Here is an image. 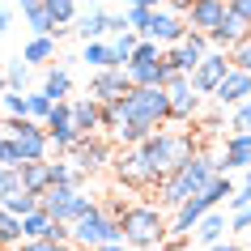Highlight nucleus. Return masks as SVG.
<instances>
[{
  "mask_svg": "<svg viewBox=\"0 0 251 251\" xmlns=\"http://www.w3.org/2000/svg\"><path fill=\"white\" fill-rule=\"evenodd\" d=\"M136 43H141V34H136V30H124V34H115V39H111V47H115V60H119L124 68H128V60H132Z\"/></svg>",
  "mask_w": 251,
  "mask_h": 251,
  "instance_id": "obj_32",
  "label": "nucleus"
},
{
  "mask_svg": "<svg viewBox=\"0 0 251 251\" xmlns=\"http://www.w3.org/2000/svg\"><path fill=\"white\" fill-rule=\"evenodd\" d=\"M13 26V9H9V4H4V9H0V34H4V30Z\"/></svg>",
  "mask_w": 251,
  "mask_h": 251,
  "instance_id": "obj_45",
  "label": "nucleus"
},
{
  "mask_svg": "<svg viewBox=\"0 0 251 251\" xmlns=\"http://www.w3.org/2000/svg\"><path fill=\"white\" fill-rule=\"evenodd\" d=\"M55 111V98L47 90H39V94H30V119H43L47 124V115Z\"/></svg>",
  "mask_w": 251,
  "mask_h": 251,
  "instance_id": "obj_34",
  "label": "nucleus"
},
{
  "mask_svg": "<svg viewBox=\"0 0 251 251\" xmlns=\"http://www.w3.org/2000/svg\"><path fill=\"white\" fill-rule=\"evenodd\" d=\"M68 158L77 162L85 175H98V171H106V166L115 162V145H111L102 132H94V136H81L77 145H73V153H68Z\"/></svg>",
  "mask_w": 251,
  "mask_h": 251,
  "instance_id": "obj_9",
  "label": "nucleus"
},
{
  "mask_svg": "<svg viewBox=\"0 0 251 251\" xmlns=\"http://www.w3.org/2000/svg\"><path fill=\"white\" fill-rule=\"evenodd\" d=\"M43 4H47V13L55 22V39H64L81 17V0H43Z\"/></svg>",
  "mask_w": 251,
  "mask_h": 251,
  "instance_id": "obj_21",
  "label": "nucleus"
},
{
  "mask_svg": "<svg viewBox=\"0 0 251 251\" xmlns=\"http://www.w3.org/2000/svg\"><path fill=\"white\" fill-rule=\"evenodd\" d=\"M22 183L30 187V192H47L51 187V162L47 158H39V162H22Z\"/></svg>",
  "mask_w": 251,
  "mask_h": 251,
  "instance_id": "obj_25",
  "label": "nucleus"
},
{
  "mask_svg": "<svg viewBox=\"0 0 251 251\" xmlns=\"http://www.w3.org/2000/svg\"><path fill=\"white\" fill-rule=\"evenodd\" d=\"M230 13V0H192V9H187V26L200 30V34H213V30L226 22Z\"/></svg>",
  "mask_w": 251,
  "mask_h": 251,
  "instance_id": "obj_13",
  "label": "nucleus"
},
{
  "mask_svg": "<svg viewBox=\"0 0 251 251\" xmlns=\"http://www.w3.org/2000/svg\"><path fill=\"white\" fill-rule=\"evenodd\" d=\"M111 171H115V179L124 187H132V192H158V175L149 171L145 153H141V145H124L115 153V162H111Z\"/></svg>",
  "mask_w": 251,
  "mask_h": 251,
  "instance_id": "obj_6",
  "label": "nucleus"
},
{
  "mask_svg": "<svg viewBox=\"0 0 251 251\" xmlns=\"http://www.w3.org/2000/svg\"><path fill=\"white\" fill-rule=\"evenodd\" d=\"M0 251H4V247H0Z\"/></svg>",
  "mask_w": 251,
  "mask_h": 251,
  "instance_id": "obj_56",
  "label": "nucleus"
},
{
  "mask_svg": "<svg viewBox=\"0 0 251 251\" xmlns=\"http://www.w3.org/2000/svg\"><path fill=\"white\" fill-rule=\"evenodd\" d=\"M17 9H30V4H39V0H13Z\"/></svg>",
  "mask_w": 251,
  "mask_h": 251,
  "instance_id": "obj_49",
  "label": "nucleus"
},
{
  "mask_svg": "<svg viewBox=\"0 0 251 251\" xmlns=\"http://www.w3.org/2000/svg\"><path fill=\"white\" fill-rule=\"evenodd\" d=\"M73 251H98V247H85V243H73Z\"/></svg>",
  "mask_w": 251,
  "mask_h": 251,
  "instance_id": "obj_50",
  "label": "nucleus"
},
{
  "mask_svg": "<svg viewBox=\"0 0 251 251\" xmlns=\"http://www.w3.org/2000/svg\"><path fill=\"white\" fill-rule=\"evenodd\" d=\"M209 251H243V247H238V243H213Z\"/></svg>",
  "mask_w": 251,
  "mask_h": 251,
  "instance_id": "obj_48",
  "label": "nucleus"
},
{
  "mask_svg": "<svg viewBox=\"0 0 251 251\" xmlns=\"http://www.w3.org/2000/svg\"><path fill=\"white\" fill-rule=\"evenodd\" d=\"M4 171H9V166H0V187H4Z\"/></svg>",
  "mask_w": 251,
  "mask_h": 251,
  "instance_id": "obj_52",
  "label": "nucleus"
},
{
  "mask_svg": "<svg viewBox=\"0 0 251 251\" xmlns=\"http://www.w3.org/2000/svg\"><path fill=\"white\" fill-rule=\"evenodd\" d=\"M230 68H234V64H230V51H217V47H213V51L204 55L196 68H192V85H196L200 94H209V98H213V94H217V85L226 81V73H230Z\"/></svg>",
  "mask_w": 251,
  "mask_h": 251,
  "instance_id": "obj_11",
  "label": "nucleus"
},
{
  "mask_svg": "<svg viewBox=\"0 0 251 251\" xmlns=\"http://www.w3.org/2000/svg\"><path fill=\"white\" fill-rule=\"evenodd\" d=\"M39 204H43V196H39V192H30V187H26V192H17V196H9V200H4V209H9V213H17V217H26V213H34Z\"/></svg>",
  "mask_w": 251,
  "mask_h": 251,
  "instance_id": "obj_31",
  "label": "nucleus"
},
{
  "mask_svg": "<svg viewBox=\"0 0 251 251\" xmlns=\"http://www.w3.org/2000/svg\"><path fill=\"white\" fill-rule=\"evenodd\" d=\"M98 251H132V247H128V243H102Z\"/></svg>",
  "mask_w": 251,
  "mask_h": 251,
  "instance_id": "obj_47",
  "label": "nucleus"
},
{
  "mask_svg": "<svg viewBox=\"0 0 251 251\" xmlns=\"http://www.w3.org/2000/svg\"><path fill=\"white\" fill-rule=\"evenodd\" d=\"M243 209H251V183L234 187V196H230V213H243Z\"/></svg>",
  "mask_w": 251,
  "mask_h": 251,
  "instance_id": "obj_41",
  "label": "nucleus"
},
{
  "mask_svg": "<svg viewBox=\"0 0 251 251\" xmlns=\"http://www.w3.org/2000/svg\"><path fill=\"white\" fill-rule=\"evenodd\" d=\"M22 251H73V243H60V238H26Z\"/></svg>",
  "mask_w": 251,
  "mask_h": 251,
  "instance_id": "obj_38",
  "label": "nucleus"
},
{
  "mask_svg": "<svg viewBox=\"0 0 251 251\" xmlns=\"http://www.w3.org/2000/svg\"><path fill=\"white\" fill-rule=\"evenodd\" d=\"M247 98H251V73H243V68H230L226 81L217 85V94H213L217 106H243Z\"/></svg>",
  "mask_w": 251,
  "mask_h": 251,
  "instance_id": "obj_15",
  "label": "nucleus"
},
{
  "mask_svg": "<svg viewBox=\"0 0 251 251\" xmlns=\"http://www.w3.org/2000/svg\"><path fill=\"white\" fill-rule=\"evenodd\" d=\"M73 124H77L81 136L102 132V102H94L90 94H85V98H73Z\"/></svg>",
  "mask_w": 251,
  "mask_h": 251,
  "instance_id": "obj_19",
  "label": "nucleus"
},
{
  "mask_svg": "<svg viewBox=\"0 0 251 251\" xmlns=\"http://www.w3.org/2000/svg\"><path fill=\"white\" fill-rule=\"evenodd\" d=\"M4 90H9V81H4V73H0V94H4Z\"/></svg>",
  "mask_w": 251,
  "mask_h": 251,
  "instance_id": "obj_51",
  "label": "nucleus"
},
{
  "mask_svg": "<svg viewBox=\"0 0 251 251\" xmlns=\"http://www.w3.org/2000/svg\"><path fill=\"white\" fill-rule=\"evenodd\" d=\"M81 4H106V0H81Z\"/></svg>",
  "mask_w": 251,
  "mask_h": 251,
  "instance_id": "obj_53",
  "label": "nucleus"
},
{
  "mask_svg": "<svg viewBox=\"0 0 251 251\" xmlns=\"http://www.w3.org/2000/svg\"><path fill=\"white\" fill-rule=\"evenodd\" d=\"M230 132H251V98L243 106H234V119H230Z\"/></svg>",
  "mask_w": 251,
  "mask_h": 251,
  "instance_id": "obj_39",
  "label": "nucleus"
},
{
  "mask_svg": "<svg viewBox=\"0 0 251 251\" xmlns=\"http://www.w3.org/2000/svg\"><path fill=\"white\" fill-rule=\"evenodd\" d=\"M4 132L17 141V149H22V158H26V162H39V158H47V153H51V136H47V124H43V119L9 115Z\"/></svg>",
  "mask_w": 251,
  "mask_h": 251,
  "instance_id": "obj_8",
  "label": "nucleus"
},
{
  "mask_svg": "<svg viewBox=\"0 0 251 251\" xmlns=\"http://www.w3.org/2000/svg\"><path fill=\"white\" fill-rule=\"evenodd\" d=\"M115 128H119V102H102V132L115 136Z\"/></svg>",
  "mask_w": 251,
  "mask_h": 251,
  "instance_id": "obj_40",
  "label": "nucleus"
},
{
  "mask_svg": "<svg viewBox=\"0 0 251 251\" xmlns=\"http://www.w3.org/2000/svg\"><path fill=\"white\" fill-rule=\"evenodd\" d=\"M119 124H141L149 132H158L171 124V94L162 85H132L119 98Z\"/></svg>",
  "mask_w": 251,
  "mask_h": 251,
  "instance_id": "obj_2",
  "label": "nucleus"
},
{
  "mask_svg": "<svg viewBox=\"0 0 251 251\" xmlns=\"http://www.w3.org/2000/svg\"><path fill=\"white\" fill-rule=\"evenodd\" d=\"M230 9H234V13L243 17L247 26H251V0H230Z\"/></svg>",
  "mask_w": 251,
  "mask_h": 251,
  "instance_id": "obj_43",
  "label": "nucleus"
},
{
  "mask_svg": "<svg viewBox=\"0 0 251 251\" xmlns=\"http://www.w3.org/2000/svg\"><path fill=\"white\" fill-rule=\"evenodd\" d=\"M243 183H251V166H247V179H243Z\"/></svg>",
  "mask_w": 251,
  "mask_h": 251,
  "instance_id": "obj_55",
  "label": "nucleus"
},
{
  "mask_svg": "<svg viewBox=\"0 0 251 251\" xmlns=\"http://www.w3.org/2000/svg\"><path fill=\"white\" fill-rule=\"evenodd\" d=\"M4 106H9V115H30V94L4 90Z\"/></svg>",
  "mask_w": 251,
  "mask_h": 251,
  "instance_id": "obj_37",
  "label": "nucleus"
},
{
  "mask_svg": "<svg viewBox=\"0 0 251 251\" xmlns=\"http://www.w3.org/2000/svg\"><path fill=\"white\" fill-rule=\"evenodd\" d=\"M43 90L51 94L55 102H68V94H73V77H68V68L47 64V73H43Z\"/></svg>",
  "mask_w": 251,
  "mask_h": 251,
  "instance_id": "obj_26",
  "label": "nucleus"
},
{
  "mask_svg": "<svg viewBox=\"0 0 251 251\" xmlns=\"http://www.w3.org/2000/svg\"><path fill=\"white\" fill-rule=\"evenodd\" d=\"M128 9H158V0H124Z\"/></svg>",
  "mask_w": 251,
  "mask_h": 251,
  "instance_id": "obj_46",
  "label": "nucleus"
},
{
  "mask_svg": "<svg viewBox=\"0 0 251 251\" xmlns=\"http://www.w3.org/2000/svg\"><path fill=\"white\" fill-rule=\"evenodd\" d=\"M136 251H162V247H136Z\"/></svg>",
  "mask_w": 251,
  "mask_h": 251,
  "instance_id": "obj_54",
  "label": "nucleus"
},
{
  "mask_svg": "<svg viewBox=\"0 0 251 251\" xmlns=\"http://www.w3.org/2000/svg\"><path fill=\"white\" fill-rule=\"evenodd\" d=\"M230 64L243 68V73H251V34H247V39H238L234 47H230Z\"/></svg>",
  "mask_w": 251,
  "mask_h": 251,
  "instance_id": "obj_36",
  "label": "nucleus"
},
{
  "mask_svg": "<svg viewBox=\"0 0 251 251\" xmlns=\"http://www.w3.org/2000/svg\"><path fill=\"white\" fill-rule=\"evenodd\" d=\"M124 243L128 247H162V238L171 234V222H166V209L162 204H149V200H141V204H128L124 209Z\"/></svg>",
  "mask_w": 251,
  "mask_h": 251,
  "instance_id": "obj_4",
  "label": "nucleus"
},
{
  "mask_svg": "<svg viewBox=\"0 0 251 251\" xmlns=\"http://www.w3.org/2000/svg\"><path fill=\"white\" fill-rule=\"evenodd\" d=\"M47 136H51V149L55 153H73V145L81 141L77 124H73V102H55V111L47 115Z\"/></svg>",
  "mask_w": 251,
  "mask_h": 251,
  "instance_id": "obj_10",
  "label": "nucleus"
},
{
  "mask_svg": "<svg viewBox=\"0 0 251 251\" xmlns=\"http://www.w3.org/2000/svg\"><path fill=\"white\" fill-rule=\"evenodd\" d=\"M166 9H171V13H183V17H187V9H192V0H166Z\"/></svg>",
  "mask_w": 251,
  "mask_h": 251,
  "instance_id": "obj_44",
  "label": "nucleus"
},
{
  "mask_svg": "<svg viewBox=\"0 0 251 251\" xmlns=\"http://www.w3.org/2000/svg\"><path fill=\"white\" fill-rule=\"evenodd\" d=\"M222 234H226V217H222L217 209H209V213L196 222V238L204 243V247H213V243H222Z\"/></svg>",
  "mask_w": 251,
  "mask_h": 251,
  "instance_id": "obj_28",
  "label": "nucleus"
},
{
  "mask_svg": "<svg viewBox=\"0 0 251 251\" xmlns=\"http://www.w3.org/2000/svg\"><path fill=\"white\" fill-rule=\"evenodd\" d=\"M81 60L98 73V68H124L115 60V47H111V39H90L85 47H81Z\"/></svg>",
  "mask_w": 251,
  "mask_h": 251,
  "instance_id": "obj_22",
  "label": "nucleus"
},
{
  "mask_svg": "<svg viewBox=\"0 0 251 251\" xmlns=\"http://www.w3.org/2000/svg\"><path fill=\"white\" fill-rule=\"evenodd\" d=\"M22 17H26V26H30V34H55V22H51V13H47V4H30V9H22Z\"/></svg>",
  "mask_w": 251,
  "mask_h": 251,
  "instance_id": "obj_29",
  "label": "nucleus"
},
{
  "mask_svg": "<svg viewBox=\"0 0 251 251\" xmlns=\"http://www.w3.org/2000/svg\"><path fill=\"white\" fill-rule=\"evenodd\" d=\"M196 149H200V141L192 132H171V128H158V132H149L145 141H141V153H145L149 171L158 175V179H166L171 171H179Z\"/></svg>",
  "mask_w": 251,
  "mask_h": 251,
  "instance_id": "obj_3",
  "label": "nucleus"
},
{
  "mask_svg": "<svg viewBox=\"0 0 251 251\" xmlns=\"http://www.w3.org/2000/svg\"><path fill=\"white\" fill-rule=\"evenodd\" d=\"M187 17L183 13H171V9H158L153 13V30H149V39H158L162 47H179V43L187 39Z\"/></svg>",
  "mask_w": 251,
  "mask_h": 251,
  "instance_id": "obj_14",
  "label": "nucleus"
},
{
  "mask_svg": "<svg viewBox=\"0 0 251 251\" xmlns=\"http://www.w3.org/2000/svg\"><path fill=\"white\" fill-rule=\"evenodd\" d=\"M230 230H238V234H251V209L234 213V217H230Z\"/></svg>",
  "mask_w": 251,
  "mask_h": 251,
  "instance_id": "obj_42",
  "label": "nucleus"
},
{
  "mask_svg": "<svg viewBox=\"0 0 251 251\" xmlns=\"http://www.w3.org/2000/svg\"><path fill=\"white\" fill-rule=\"evenodd\" d=\"M98 200L85 196V187H68V183H51L47 192H43V209L51 213L55 222H68V226H77L85 213L94 209Z\"/></svg>",
  "mask_w": 251,
  "mask_h": 251,
  "instance_id": "obj_5",
  "label": "nucleus"
},
{
  "mask_svg": "<svg viewBox=\"0 0 251 251\" xmlns=\"http://www.w3.org/2000/svg\"><path fill=\"white\" fill-rule=\"evenodd\" d=\"M73 34H77L81 43H90V39H106V34H111V13H106L102 4H90V9H81V17H77V26H73Z\"/></svg>",
  "mask_w": 251,
  "mask_h": 251,
  "instance_id": "obj_17",
  "label": "nucleus"
},
{
  "mask_svg": "<svg viewBox=\"0 0 251 251\" xmlns=\"http://www.w3.org/2000/svg\"><path fill=\"white\" fill-rule=\"evenodd\" d=\"M217 175H222L217 158H213V153H204V149H196V153H192V158H187L179 171H171V175L158 183V204H162L166 213H175L187 196L204 192V187H209Z\"/></svg>",
  "mask_w": 251,
  "mask_h": 251,
  "instance_id": "obj_1",
  "label": "nucleus"
},
{
  "mask_svg": "<svg viewBox=\"0 0 251 251\" xmlns=\"http://www.w3.org/2000/svg\"><path fill=\"white\" fill-rule=\"evenodd\" d=\"M22 60H26L30 68H34V64H51V60H55V34H30Z\"/></svg>",
  "mask_w": 251,
  "mask_h": 251,
  "instance_id": "obj_23",
  "label": "nucleus"
},
{
  "mask_svg": "<svg viewBox=\"0 0 251 251\" xmlns=\"http://www.w3.org/2000/svg\"><path fill=\"white\" fill-rule=\"evenodd\" d=\"M51 226H55V217L39 204L34 213H26V217H22V243H26V238H47V234H51Z\"/></svg>",
  "mask_w": 251,
  "mask_h": 251,
  "instance_id": "obj_27",
  "label": "nucleus"
},
{
  "mask_svg": "<svg viewBox=\"0 0 251 251\" xmlns=\"http://www.w3.org/2000/svg\"><path fill=\"white\" fill-rule=\"evenodd\" d=\"M4 81H9V90H26L30 64H26V60H9V68H4Z\"/></svg>",
  "mask_w": 251,
  "mask_h": 251,
  "instance_id": "obj_33",
  "label": "nucleus"
},
{
  "mask_svg": "<svg viewBox=\"0 0 251 251\" xmlns=\"http://www.w3.org/2000/svg\"><path fill=\"white\" fill-rule=\"evenodd\" d=\"M217 166H222V175H230V171H247V166H251V132H230V141H226V153L217 158Z\"/></svg>",
  "mask_w": 251,
  "mask_h": 251,
  "instance_id": "obj_18",
  "label": "nucleus"
},
{
  "mask_svg": "<svg viewBox=\"0 0 251 251\" xmlns=\"http://www.w3.org/2000/svg\"><path fill=\"white\" fill-rule=\"evenodd\" d=\"M171 94V124H192V119L200 115V98L204 94L187 81V85H179V90H166Z\"/></svg>",
  "mask_w": 251,
  "mask_h": 251,
  "instance_id": "obj_16",
  "label": "nucleus"
},
{
  "mask_svg": "<svg viewBox=\"0 0 251 251\" xmlns=\"http://www.w3.org/2000/svg\"><path fill=\"white\" fill-rule=\"evenodd\" d=\"M128 77H132V85H162L166 64L162 60H128Z\"/></svg>",
  "mask_w": 251,
  "mask_h": 251,
  "instance_id": "obj_24",
  "label": "nucleus"
},
{
  "mask_svg": "<svg viewBox=\"0 0 251 251\" xmlns=\"http://www.w3.org/2000/svg\"><path fill=\"white\" fill-rule=\"evenodd\" d=\"M0 247H22V217L0 204Z\"/></svg>",
  "mask_w": 251,
  "mask_h": 251,
  "instance_id": "obj_30",
  "label": "nucleus"
},
{
  "mask_svg": "<svg viewBox=\"0 0 251 251\" xmlns=\"http://www.w3.org/2000/svg\"><path fill=\"white\" fill-rule=\"evenodd\" d=\"M132 90V77H128V68H98L90 77V98L94 102H119L124 94Z\"/></svg>",
  "mask_w": 251,
  "mask_h": 251,
  "instance_id": "obj_12",
  "label": "nucleus"
},
{
  "mask_svg": "<svg viewBox=\"0 0 251 251\" xmlns=\"http://www.w3.org/2000/svg\"><path fill=\"white\" fill-rule=\"evenodd\" d=\"M73 243H85V247L124 243V226H119V217H111V213L102 209V200H98V204H94L77 226H73Z\"/></svg>",
  "mask_w": 251,
  "mask_h": 251,
  "instance_id": "obj_7",
  "label": "nucleus"
},
{
  "mask_svg": "<svg viewBox=\"0 0 251 251\" xmlns=\"http://www.w3.org/2000/svg\"><path fill=\"white\" fill-rule=\"evenodd\" d=\"M247 34H251V26H247V22H243V17L234 13V9H230V13H226V22H222V26H217V30L209 34V43L217 47V51H230V47H234L238 39H247Z\"/></svg>",
  "mask_w": 251,
  "mask_h": 251,
  "instance_id": "obj_20",
  "label": "nucleus"
},
{
  "mask_svg": "<svg viewBox=\"0 0 251 251\" xmlns=\"http://www.w3.org/2000/svg\"><path fill=\"white\" fill-rule=\"evenodd\" d=\"M22 149H17V141L9 132H0V166H22Z\"/></svg>",
  "mask_w": 251,
  "mask_h": 251,
  "instance_id": "obj_35",
  "label": "nucleus"
}]
</instances>
